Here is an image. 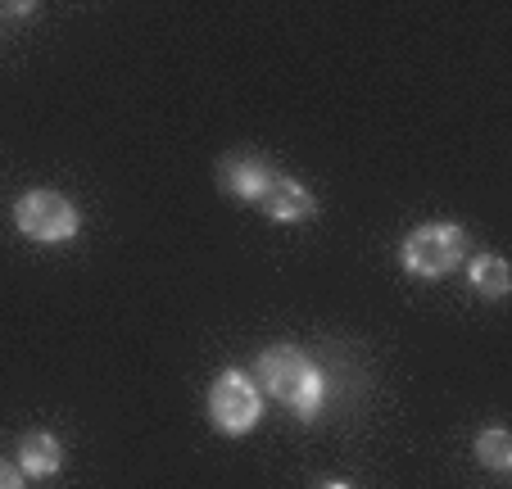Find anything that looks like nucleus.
Returning <instances> with one entry per match:
<instances>
[{"label": "nucleus", "instance_id": "obj_1", "mask_svg": "<svg viewBox=\"0 0 512 489\" xmlns=\"http://www.w3.org/2000/svg\"><path fill=\"white\" fill-rule=\"evenodd\" d=\"M259 381L277 403H286L300 422H313L327 403V376L295 345H272L259 354Z\"/></svg>", "mask_w": 512, "mask_h": 489}, {"label": "nucleus", "instance_id": "obj_2", "mask_svg": "<svg viewBox=\"0 0 512 489\" xmlns=\"http://www.w3.org/2000/svg\"><path fill=\"white\" fill-rule=\"evenodd\" d=\"M259 417H263V394H259V385H254L250 376L236 372V367H227V372L213 376V385H209V422H213V431L241 440V435H250L254 426H259Z\"/></svg>", "mask_w": 512, "mask_h": 489}, {"label": "nucleus", "instance_id": "obj_3", "mask_svg": "<svg viewBox=\"0 0 512 489\" xmlns=\"http://www.w3.org/2000/svg\"><path fill=\"white\" fill-rule=\"evenodd\" d=\"M467 254V236L463 227H454V222H426V227L408 231L404 250H399V259H404V268L413 272V277H449V272L463 263Z\"/></svg>", "mask_w": 512, "mask_h": 489}, {"label": "nucleus", "instance_id": "obj_4", "mask_svg": "<svg viewBox=\"0 0 512 489\" xmlns=\"http://www.w3.org/2000/svg\"><path fill=\"white\" fill-rule=\"evenodd\" d=\"M14 227L28 240H41V245H59V240H73L82 227L78 209L64 200L59 191H28L19 204H14Z\"/></svg>", "mask_w": 512, "mask_h": 489}, {"label": "nucleus", "instance_id": "obj_5", "mask_svg": "<svg viewBox=\"0 0 512 489\" xmlns=\"http://www.w3.org/2000/svg\"><path fill=\"white\" fill-rule=\"evenodd\" d=\"M254 204H259L272 222H304V218H313V209H318L309 186L286 177V173H268V182L259 186Z\"/></svg>", "mask_w": 512, "mask_h": 489}, {"label": "nucleus", "instance_id": "obj_6", "mask_svg": "<svg viewBox=\"0 0 512 489\" xmlns=\"http://www.w3.org/2000/svg\"><path fill=\"white\" fill-rule=\"evenodd\" d=\"M268 163L259 159V154H227L223 163H218V186H223L232 200L241 204H254V195H259V186L268 182Z\"/></svg>", "mask_w": 512, "mask_h": 489}, {"label": "nucleus", "instance_id": "obj_7", "mask_svg": "<svg viewBox=\"0 0 512 489\" xmlns=\"http://www.w3.org/2000/svg\"><path fill=\"white\" fill-rule=\"evenodd\" d=\"M64 467V444L50 431H28L19 440V471L23 476H55Z\"/></svg>", "mask_w": 512, "mask_h": 489}, {"label": "nucleus", "instance_id": "obj_8", "mask_svg": "<svg viewBox=\"0 0 512 489\" xmlns=\"http://www.w3.org/2000/svg\"><path fill=\"white\" fill-rule=\"evenodd\" d=\"M467 281H472L476 295L503 299V295H508V286H512V272H508V263H503L499 254H481V259L467 268Z\"/></svg>", "mask_w": 512, "mask_h": 489}, {"label": "nucleus", "instance_id": "obj_9", "mask_svg": "<svg viewBox=\"0 0 512 489\" xmlns=\"http://www.w3.org/2000/svg\"><path fill=\"white\" fill-rule=\"evenodd\" d=\"M476 462L490 471H512V435L503 426H490V431L476 435Z\"/></svg>", "mask_w": 512, "mask_h": 489}, {"label": "nucleus", "instance_id": "obj_10", "mask_svg": "<svg viewBox=\"0 0 512 489\" xmlns=\"http://www.w3.org/2000/svg\"><path fill=\"white\" fill-rule=\"evenodd\" d=\"M0 489H23L19 462H5V458H0Z\"/></svg>", "mask_w": 512, "mask_h": 489}, {"label": "nucleus", "instance_id": "obj_11", "mask_svg": "<svg viewBox=\"0 0 512 489\" xmlns=\"http://www.w3.org/2000/svg\"><path fill=\"white\" fill-rule=\"evenodd\" d=\"M313 489H354V485H345V480H322V485H313Z\"/></svg>", "mask_w": 512, "mask_h": 489}]
</instances>
